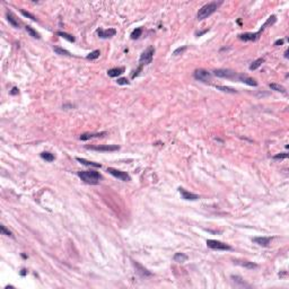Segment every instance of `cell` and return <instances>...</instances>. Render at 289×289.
I'll list each match as a JSON object with an SVG mask.
<instances>
[{"label": "cell", "instance_id": "cell-31", "mask_svg": "<svg viewBox=\"0 0 289 289\" xmlns=\"http://www.w3.org/2000/svg\"><path fill=\"white\" fill-rule=\"evenodd\" d=\"M141 34H142V28H136L133 32L131 33V39L132 40H137V39H139L140 36H141Z\"/></svg>", "mask_w": 289, "mask_h": 289}, {"label": "cell", "instance_id": "cell-40", "mask_svg": "<svg viewBox=\"0 0 289 289\" xmlns=\"http://www.w3.org/2000/svg\"><path fill=\"white\" fill-rule=\"evenodd\" d=\"M207 32H208V30H206V31H203V32H200V33H198L197 35H198V36H200V35H202V34L207 33Z\"/></svg>", "mask_w": 289, "mask_h": 289}, {"label": "cell", "instance_id": "cell-38", "mask_svg": "<svg viewBox=\"0 0 289 289\" xmlns=\"http://www.w3.org/2000/svg\"><path fill=\"white\" fill-rule=\"evenodd\" d=\"M283 42H285V41H283V40H277L276 42H274V45H276V46L283 45Z\"/></svg>", "mask_w": 289, "mask_h": 289}, {"label": "cell", "instance_id": "cell-6", "mask_svg": "<svg viewBox=\"0 0 289 289\" xmlns=\"http://www.w3.org/2000/svg\"><path fill=\"white\" fill-rule=\"evenodd\" d=\"M107 172L111 175H113L114 178H119V180H121V181H124V182H129V181L131 180L130 175H129L127 172L120 171V170H116V168H113V167H108Z\"/></svg>", "mask_w": 289, "mask_h": 289}, {"label": "cell", "instance_id": "cell-12", "mask_svg": "<svg viewBox=\"0 0 289 289\" xmlns=\"http://www.w3.org/2000/svg\"><path fill=\"white\" fill-rule=\"evenodd\" d=\"M133 266L137 268V272H138V274H140L142 278H147V277H150L151 276L150 271H148L146 268H144V266H142L140 263L137 262V261H133Z\"/></svg>", "mask_w": 289, "mask_h": 289}, {"label": "cell", "instance_id": "cell-20", "mask_svg": "<svg viewBox=\"0 0 289 289\" xmlns=\"http://www.w3.org/2000/svg\"><path fill=\"white\" fill-rule=\"evenodd\" d=\"M232 279H233L234 283H235V286H240V287H250V285H247L245 281H244L241 277L238 276H232Z\"/></svg>", "mask_w": 289, "mask_h": 289}, {"label": "cell", "instance_id": "cell-4", "mask_svg": "<svg viewBox=\"0 0 289 289\" xmlns=\"http://www.w3.org/2000/svg\"><path fill=\"white\" fill-rule=\"evenodd\" d=\"M214 75L219 78H225V79H233V80H237L238 73L230 69H216L214 71Z\"/></svg>", "mask_w": 289, "mask_h": 289}, {"label": "cell", "instance_id": "cell-7", "mask_svg": "<svg viewBox=\"0 0 289 289\" xmlns=\"http://www.w3.org/2000/svg\"><path fill=\"white\" fill-rule=\"evenodd\" d=\"M193 76L197 80L202 82H210V79H211V73L209 71H207V70H204V69H197L195 71H194Z\"/></svg>", "mask_w": 289, "mask_h": 289}, {"label": "cell", "instance_id": "cell-23", "mask_svg": "<svg viewBox=\"0 0 289 289\" xmlns=\"http://www.w3.org/2000/svg\"><path fill=\"white\" fill-rule=\"evenodd\" d=\"M269 87L272 90H276V92H280L283 93V94H286V88L283 87V86L279 85V84H270Z\"/></svg>", "mask_w": 289, "mask_h": 289}, {"label": "cell", "instance_id": "cell-35", "mask_svg": "<svg viewBox=\"0 0 289 289\" xmlns=\"http://www.w3.org/2000/svg\"><path fill=\"white\" fill-rule=\"evenodd\" d=\"M283 158H288V154L287 153H281V154L273 156V159H283Z\"/></svg>", "mask_w": 289, "mask_h": 289}, {"label": "cell", "instance_id": "cell-39", "mask_svg": "<svg viewBox=\"0 0 289 289\" xmlns=\"http://www.w3.org/2000/svg\"><path fill=\"white\" fill-rule=\"evenodd\" d=\"M10 94H11V95H17V94H18V88H16V87H14V88L11 89V92H10Z\"/></svg>", "mask_w": 289, "mask_h": 289}, {"label": "cell", "instance_id": "cell-18", "mask_svg": "<svg viewBox=\"0 0 289 289\" xmlns=\"http://www.w3.org/2000/svg\"><path fill=\"white\" fill-rule=\"evenodd\" d=\"M76 161H79V163H82V165H86V166H92V167H102V165L98 164V163H94V161H87V159H85V158H80V157H77L76 158Z\"/></svg>", "mask_w": 289, "mask_h": 289}, {"label": "cell", "instance_id": "cell-41", "mask_svg": "<svg viewBox=\"0 0 289 289\" xmlns=\"http://www.w3.org/2000/svg\"><path fill=\"white\" fill-rule=\"evenodd\" d=\"M20 274H22V276H25V274H26V270H25V269L22 270V272H20Z\"/></svg>", "mask_w": 289, "mask_h": 289}, {"label": "cell", "instance_id": "cell-9", "mask_svg": "<svg viewBox=\"0 0 289 289\" xmlns=\"http://www.w3.org/2000/svg\"><path fill=\"white\" fill-rule=\"evenodd\" d=\"M178 191H180L181 195H182V198H183L184 200L195 201V200H198V199H199V195H198V194L191 193V192L186 191L185 189H183V187H178Z\"/></svg>", "mask_w": 289, "mask_h": 289}, {"label": "cell", "instance_id": "cell-5", "mask_svg": "<svg viewBox=\"0 0 289 289\" xmlns=\"http://www.w3.org/2000/svg\"><path fill=\"white\" fill-rule=\"evenodd\" d=\"M207 246L211 250H217V251H229L232 250V247L228 244H225L220 241L216 240H208L207 241Z\"/></svg>", "mask_w": 289, "mask_h": 289}, {"label": "cell", "instance_id": "cell-10", "mask_svg": "<svg viewBox=\"0 0 289 289\" xmlns=\"http://www.w3.org/2000/svg\"><path fill=\"white\" fill-rule=\"evenodd\" d=\"M237 80L241 82H245V84H247V85H250V86H254V87L258 86V82H256L255 79L251 78V77H249V76H246V75H243V73H238Z\"/></svg>", "mask_w": 289, "mask_h": 289}, {"label": "cell", "instance_id": "cell-26", "mask_svg": "<svg viewBox=\"0 0 289 289\" xmlns=\"http://www.w3.org/2000/svg\"><path fill=\"white\" fill-rule=\"evenodd\" d=\"M263 62H264V59H263V58L256 59L255 61H253L252 65L250 66V70H252V71H253V70H256L260 66H261V65H262Z\"/></svg>", "mask_w": 289, "mask_h": 289}, {"label": "cell", "instance_id": "cell-34", "mask_svg": "<svg viewBox=\"0 0 289 289\" xmlns=\"http://www.w3.org/2000/svg\"><path fill=\"white\" fill-rule=\"evenodd\" d=\"M186 50V46H182V48H178V49L175 50L174 52H173V54L174 56H178V54H182V53L184 52Z\"/></svg>", "mask_w": 289, "mask_h": 289}, {"label": "cell", "instance_id": "cell-28", "mask_svg": "<svg viewBox=\"0 0 289 289\" xmlns=\"http://www.w3.org/2000/svg\"><path fill=\"white\" fill-rule=\"evenodd\" d=\"M41 157H42L43 159H45L46 161H54V155L51 154V153H49V151H43L42 154H41Z\"/></svg>", "mask_w": 289, "mask_h": 289}, {"label": "cell", "instance_id": "cell-37", "mask_svg": "<svg viewBox=\"0 0 289 289\" xmlns=\"http://www.w3.org/2000/svg\"><path fill=\"white\" fill-rule=\"evenodd\" d=\"M141 69H142V66H140V67L138 68V69H137V70L135 71V73H132V78H135V77H137V76L139 75V72L141 71Z\"/></svg>", "mask_w": 289, "mask_h": 289}, {"label": "cell", "instance_id": "cell-8", "mask_svg": "<svg viewBox=\"0 0 289 289\" xmlns=\"http://www.w3.org/2000/svg\"><path fill=\"white\" fill-rule=\"evenodd\" d=\"M87 149L96 151H116L120 149L118 144H105V146H87Z\"/></svg>", "mask_w": 289, "mask_h": 289}, {"label": "cell", "instance_id": "cell-16", "mask_svg": "<svg viewBox=\"0 0 289 289\" xmlns=\"http://www.w3.org/2000/svg\"><path fill=\"white\" fill-rule=\"evenodd\" d=\"M259 35H260L259 32H256V33H244V34H240L238 37H240V40H242V41L247 42V41H255V40H258L259 39Z\"/></svg>", "mask_w": 289, "mask_h": 289}, {"label": "cell", "instance_id": "cell-32", "mask_svg": "<svg viewBox=\"0 0 289 289\" xmlns=\"http://www.w3.org/2000/svg\"><path fill=\"white\" fill-rule=\"evenodd\" d=\"M0 229H1V233L3 234V235H6V236H9V237H13V233L10 232L9 229H7L6 226H3V225H1L0 226Z\"/></svg>", "mask_w": 289, "mask_h": 289}, {"label": "cell", "instance_id": "cell-30", "mask_svg": "<svg viewBox=\"0 0 289 289\" xmlns=\"http://www.w3.org/2000/svg\"><path fill=\"white\" fill-rule=\"evenodd\" d=\"M54 52H56L57 54H60V56H68V57H71V54H70L69 51H67V50L62 49V48H58V46H56V48H54Z\"/></svg>", "mask_w": 289, "mask_h": 289}, {"label": "cell", "instance_id": "cell-19", "mask_svg": "<svg viewBox=\"0 0 289 289\" xmlns=\"http://www.w3.org/2000/svg\"><path fill=\"white\" fill-rule=\"evenodd\" d=\"M187 259H189V258H187L186 254H184V253H181V252L175 253L174 256H173V260H174L175 262H178V263H183V262H185V261H186Z\"/></svg>", "mask_w": 289, "mask_h": 289}, {"label": "cell", "instance_id": "cell-17", "mask_svg": "<svg viewBox=\"0 0 289 289\" xmlns=\"http://www.w3.org/2000/svg\"><path fill=\"white\" fill-rule=\"evenodd\" d=\"M124 72V68L123 67H120V68H112V69L107 70V75L112 78L114 77H118V76H121L122 73Z\"/></svg>", "mask_w": 289, "mask_h": 289}, {"label": "cell", "instance_id": "cell-1", "mask_svg": "<svg viewBox=\"0 0 289 289\" xmlns=\"http://www.w3.org/2000/svg\"><path fill=\"white\" fill-rule=\"evenodd\" d=\"M77 174L82 178V181H84L87 184H92V185L98 184L99 181L102 180V175L99 174L98 172L92 171V170L90 171H80Z\"/></svg>", "mask_w": 289, "mask_h": 289}, {"label": "cell", "instance_id": "cell-15", "mask_svg": "<svg viewBox=\"0 0 289 289\" xmlns=\"http://www.w3.org/2000/svg\"><path fill=\"white\" fill-rule=\"evenodd\" d=\"M106 132H96V133H82V135H80V137H79V139L80 140H82V141H85V140H89V139H93V138H101V137H103V136H105Z\"/></svg>", "mask_w": 289, "mask_h": 289}, {"label": "cell", "instance_id": "cell-3", "mask_svg": "<svg viewBox=\"0 0 289 289\" xmlns=\"http://www.w3.org/2000/svg\"><path fill=\"white\" fill-rule=\"evenodd\" d=\"M154 54H155V48L154 46H148L147 49L141 53V56H140V59H139L140 66L151 63L153 58H154Z\"/></svg>", "mask_w": 289, "mask_h": 289}, {"label": "cell", "instance_id": "cell-27", "mask_svg": "<svg viewBox=\"0 0 289 289\" xmlns=\"http://www.w3.org/2000/svg\"><path fill=\"white\" fill-rule=\"evenodd\" d=\"M57 35H59V36H61V37H63V39H66L67 41H69V42H75V37L72 35H70V34H68V33H65V32H57Z\"/></svg>", "mask_w": 289, "mask_h": 289}, {"label": "cell", "instance_id": "cell-22", "mask_svg": "<svg viewBox=\"0 0 289 289\" xmlns=\"http://www.w3.org/2000/svg\"><path fill=\"white\" fill-rule=\"evenodd\" d=\"M276 20H277V17L274 16V15H272V16H270L269 18H268V20H266V23L263 24L262 26H261V30L259 31V33L261 34V32H263L264 31V28H266V26H269V25H272V24H274L276 23Z\"/></svg>", "mask_w": 289, "mask_h": 289}, {"label": "cell", "instance_id": "cell-14", "mask_svg": "<svg viewBox=\"0 0 289 289\" xmlns=\"http://www.w3.org/2000/svg\"><path fill=\"white\" fill-rule=\"evenodd\" d=\"M234 263H235V264H238V266H243V268L250 269V270L258 268V266H256L255 263L250 262V261H246V260H234Z\"/></svg>", "mask_w": 289, "mask_h": 289}, {"label": "cell", "instance_id": "cell-33", "mask_svg": "<svg viewBox=\"0 0 289 289\" xmlns=\"http://www.w3.org/2000/svg\"><path fill=\"white\" fill-rule=\"evenodd\" d=\"M20 13L23 14V15H24V16H25V17H28V18H31V19H32V20H34V22H35V20H36L35 16H34V15H32V14H30V13H28V11H25V10H23V9H22V10H20Z\"/></svg>", "mask_w": 289, "mask_h": 289}, {"label": "cell", "instance_id": "cell-13", "mask_svg": "<svg viewBox=\"0 0 289 289\" xmlns=\"http://www.w3.org/2000/svg\"><path fill=\"white\" fill-rule=\"evenodd\" d=\"M271 240H272V237H254L252 241L260 246L266 247L269 246V244L271 243Z\"/></svg>", "mask_w": 289, "mask_h": 289}, {"label": "cell", "instance_id": "cell-24", "mask_svg": "<svg viewBox=\"0 0 289 289\" xmlns=\"http://www.w3.org/2000/svg\"><path fill=\"white\" fill-rule=\"evenodd\" d=\"M218 90H221V92H224V93H232V94H236L237 93V90L236 89H234V88H232V87H227V86H215Z\"/></svg>", "mask_w": 289, "mask_h": 289}, {"label": "cell", "instance_id": "cell-21", "mask_svg": "<svg viewBox=\"0 0 289 289\" xmlns=\"http://www.w3.org/2000/svg\"><path fill=\"white\" fill-rule=\"evenodd\" d=\"M7 19H8V22H9V24L11 26L16 27V28H19V22L15 18V16H14L11 13H7Z\"/></svg>", "mask_w": 289, "mask_h": 289}, {"label": "cell", "instance_id": "cell-25", "mask_svg": "<svg viewBox=\"0 0 289 289\" xmlns=\"http://www.w3.org/2000/svg\"><path fill=\"white\" fill-rule=\"evenodd\" d=\"M25 30H26L27 33L30 34V36H32V37H34V39H40V37H41V36H40V34L37 33L35 30H34L33 27H31L30 25L25 26Z\"/></svg>", "mask_w": 289, "mask_h": 289}, {"label": "cell", "instance_id": "cell-11", "mask_svg": "<svg viewBox=\"0 0 289 289\" xmlns=\"http://www.w3.org/2000/svg\"><path fill=\"white\" fill-rule=\"evenodd\" d=\"M97 34H98L101 39H108V37H112V36H114L116 34V30H114V28H108V30L99 28L97 31Z\"/></svg>", "mask_w": 289, "mask_h": 289}, {"label": "cell", "instance_id": "cell-36", "mask_svg": "<svg viewBox=\"0 0 289 289\" xmlns=\"http://www.w3.org/2000/svg\"><path fill=\"white\" fill-rule=\"evenodd\" d=\"M116 82L119 85H129V80L127 78H119Z\"/></svg>", "mask_w": 289, "mask_h": 289}, {"label": "cell", "instance_id": "cell-29", "mask_svg": "<svg viewBox=\"0 0 289 289\" xmlns=\"http://www.w3.org/2000/svg\"><path fill=\"white\" fill-rule=\"evenodd\" d=\"M99 54H101V51H99V50H94V51H92L88 56L86 57V59L87 60H95V59L98 58Z\"/></svg>", "mask_w": 289, "mask_h": 289}, {"label": "cell", "instance_id": "cell-2", "mask_svg": "<svg viewBox=\"0 0 289 289\" xmlns=\"http://www.w3.org/2000/svg\"><path fill=\"white\" fill-rule=\"evenodd\" d=\"M220 3L221 2H216V1H214V2H209V3H207V5L202 6L197 14L198 19L202 20V19H204V18H208L210 15H212V14L216 11Z\"/></svg>", "mask_w": 289, "mask_h": 289}, {"label": "cell", "instance_id": "cell-42", "mask_svg": "<svg viewBox=\"0 0 289 289\" xmlns=\"http://www.w3.org/2000/svg\"><path fill=\"white\" fill-rule=\"evenodd\" d=\"M285 58H288V51H286V52H285Z\"/></svg>", "mask_w": 289, "mask_h": 289}]
</instances>
